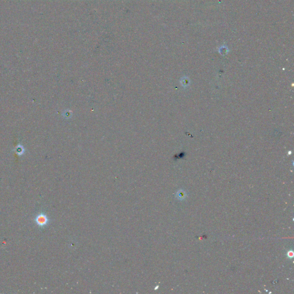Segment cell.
<instances>
[{
	"mask_svg": "<svg viewBox=\"0 0 294 294\" xmlns=\"http://www.w3.org/2000/svg\"><path fill=\"white\" fill-rule=\"evenodd\" d=\"M34 222L39 227L43 228L45 227L50 222V220L45 213H41L34 218Z\"/></svg>",
	"mask_w": 294,
	"mask_h": 294,
	"instance_id": "obj_1",
	"label": "cell"
},
{
	"mask_svg": "<svg viewBox=\"0 0 294 294\" xmlns=\"http://www.w3.org/2000/svg\"><path fill=\"white\" fill-rule=\"evenodd\" d=\"M176 196H177V198L179 200H183L184 199L186 198L187 194H186V192L184 191L183 190H179V191L177 192V194H176Z\"/></svg>",
	"mask_w": 294,
	"mask_h": 294,
	"instance_id": "obj_2",
	"label": "cell"
},
{
	"mask_svg": "<svg viewBox=\"0 0 294 294\" xmlns=\"http://www.w3.org/2000/svg\"><path fill=\"white\" fill-rule=\"evenodd\" d=\"M293 255H294V253L292 250H290V251L287 252V256L289 258H293Z\"/></svg>",
	"mask_w": 294,
	"mask_h": 294,
	"instance_id": "obj_3",
	"label": "cell"
}]
</instances>
